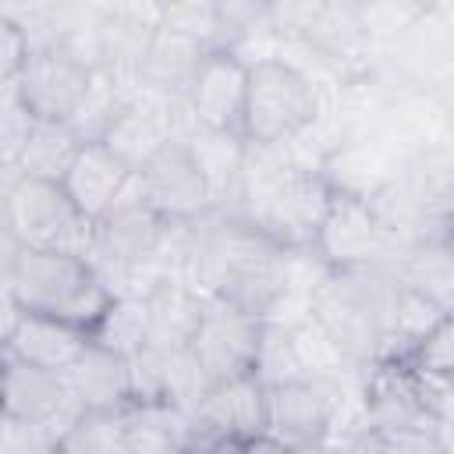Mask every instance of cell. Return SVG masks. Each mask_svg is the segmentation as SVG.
<instances>
[{
	"label": "cell",
	"instance_id": "6da1fadb",
	"mask_svg": "<svg viewBox=\"0 0 454 454\" xmlns=\"http://www.w3.org/2000/svg\"><path fill=\"white\" fill-rule=\"evenodd\" d=\"M277 149L248 145L241 184L234 195L238 216L270 234L284 252H312V241L323 227V216L333 202V188L319 167L291 163L273 156Z\"/></svg>",
	"mask_w": 454,
	"mask_h": 454
},
{
	"label": "cell",
	"instance_id": "7a4b0ae2",
	"mask_svg": "<svg viewBox=\"0 0 454 454\" xmlns=\"http://www.w3.org/2000/svg\"><path fill=\"white\" fill-rule=\"evenodd\" d=\"M4 291L14 309L64 319L85 333L96 330V323L106 316V309L117 298L85 255L39 252L18 245H7Z\"/></svg>",
	"mask_w": 454,
	"mask_h": 454
},
{
	"label": "cell",
	"instance_id": "3957f363",
	"mask_svg": "<svg viewBox=\"0 0 454 454\" xmlns=\"http://www.w3.org/2000/svg\"><path fill=\"white\" fill-rule=\"evenodd\" d=\"M394 298L390 270L362 273H326L316 294L309 298V316L330 333L344 358L372 362L387 330V312Z\"/></svg>",
	"mask_w": 454,
	"mask_h": 454
},
{
	"label": "cell",
	"instance_id": "277c9868",
	"mask_svg": "<svg viewBox=\"0 0 454 454\" xmlns=\"http://www.w3.org/2000/svg\"><path fill=\"white\" fill-rule=\"evenodd\" d=\"M96 223L82 216L64 184L11 174L4 184V241L39 252L89 255Z\"/></svg>",
	"mask_w": 454,
	"mask_h": 454
},
{
	"label": "cell",
	"instance_id": "5b68a950",
	"mask_svg": "<svg viewBox=\"0 0 454 454\" xmlns=\"http://www.w3.org/2000/svg\"><path fill=\"white\" fill-rule=\"evenodd\" d=\"M319 117L316 82L284 57L248 60V99H245V142L255 149H280L298 138Z\"/></svg>",
	"mask_w": 454,
	"mask_h": 454
},
{
	"label": "cell",
	"instance_id": "8992f818",
	"mask_svg": "<svg viewBox=\"0 0 454 454\" xmlns=\"http://www.w3.org/2000/svg\"><path fill=\"white\" fill-rule=\"evenodd\" d=\"M397 223L376 202L333 195L312 241V255L326 273L390 270L397 259Z\"/></svg>",
	"mask_w": 454,
	"mask_h": 454
},
{
	"label": "cell",
	"instance_id": "52a82bcc",
	"mask_svg": "<svg viewBox=\"0 0 454 454\" xmlns=\"http://www.w3.org/2000/svg\"><path fill=\"white\" fill-rule=\"evenodd\" d=\"M170 231L174 227H167L163 216L145 202L138 181H131V188L121 195V202L96 223L92 248L85 259L103 277V284L117 294L114 284H124L135 270L160 259Z\"/></svg>",
	"mask_w": 454,
	"mask_h": 454
},
{
	"label": "cell",
	"instance_id": "ba28073f",
	"mask_svg": "<svg viewBox=\"0 0 454 454\" xmlns=\"http://www.w3.org/2000/svg\"><path fill=\"white\" fill-rule=\"evenodd\" d=\"M145 202L163 216L167 227H192L216 209V192L195 160L188 138H170L138 174Z\"/></svg>",
	"mask_w": 454,
	"mask_h": 454
},
{
	"label": "cell",
	"instance_id": "9c48e42d",
	"mask_svg": "<svg viewBox=\"0 0 454 454\" xmlns=\"http://www.w3.org/2000/svg\"><path fill=\"white\" fill-rule=\"evenodd\" d=\"M262 330L266 319L245 312L241 305L206 294V312L202 323L188 344L195 365L202 369L206 383H223L245 372H255V358H259V344H262Z\"/></svg>",
	"mask_w": 454,
	"mask_h": 454
},
{
	"label": "cell",
	"instance_id": "30bf717a",
	"mask_svg": "<svg viewBox=\"0 0 454 454\" xmlns=\"http://www.w3.org/2000/svg\"><path fill=\"white\" fill-rule=\"evenodd\" d=\"M92 74L96 71L89 64H82L74 53L53 43V46L35 50L28 64L21 67V74L4 89L28 117L71 124V117L78 114L82 99L92 89Z\"/></svg>",
	"mask_w": 454,
	"mask_h": 454
},
{
	"label": "cell",
	"instance_id": "8fae6325",
	"mask_svg": "<svg viewBox=\"0 0 454 454\" xmlns=\"http://www.w3.org/2000/svg\"><path fill=\"white\" fill-rule=\"evenodd\" d=\"M245 99H248V60L238 50H209L188 92L192 124L202 131L245 138L241 135Z\"/></svg>",
	"mask_w": 454,
	"mask_h": 454
},
{
	"label": "cell",
	"instance_id": "7c38bea8",
	"mask_svg": "<svg viewBox=\"0 0 454 454\" xmlns=\"http://www.w3.org/2000/svg\"><path fill=\"white\" fill-rule=\"evenodd\" d=\"M266 390H270L266 433L273 440H280L287 450L319 447L337 429V408H333L326 380L301 376V380H287V383H277Z\"/></svg>",
	"mask_w": 454,
	"mask_h": 454
},
{
	"label": "cell",
	"instance_id": "4fadbf2b",
	"mask_svg": "<svg viewBox=\"0 0 454 454\" xmlns=\"http://www.w3.org/2000/svg\"><path fill=\"white\" fill-rule=\"evenodd\" d=\"M67 380L60 372L28 365L14 355H4V419L53 426L57 433L78 415Z\"/></svg>",
	"mask_w": 454,
	"mask_h": 454
},
{
	"label": "cell",
	"instance_id": "5bb4252c",
	"mask_svg": "<svg viewBox=\"0 0 454 454\" xmlns=\"http://www.w3.org/2000/svg\"><path fill=\"white\" fill-rule=\"evenodd\" d=\"M89 348V333L39 312H21L7 301V323H4V355H14L28 365L50 369V372H67L82 351Z\"/></svg>",
	"mask_w": 454,
	"mask_h": 454
},
{
	"label": "cell",
	"instance_id": "9a60e30c",
	"mask_svg": "<svg viewBox=\"0 0 454 454\" xmlns=\"http://www.w3.org/2000/svg\"><path fill=\"white\" fill-rule=\"evenodd\" d=\"M270 419V390L255 372L213 383L199 408H195V429L209 436H231V440H252L266 433Z\"/></svg>",
	"mask_w": 454,
	"mask_h": 454
},
{
	"label": "cell",
	"instance_id": "2e32d148",
	"mask_svg": "<svg viewBox=\"0 0 454 454\" xmlns=\"http://www.w3.org/2000/svg\"><path fill=\"white\" fill-rule=\"evenodd\" d=\"M362 419L380 433L433 426L411 365L397 362H369L362 380Z\"/></svg>",
	"mask_w": 454,
	"mask_h": 454
},
{
	"label": "cell",
	"instance_id": "e0dca14e",
	"mask_svg": "<svg viewBox=\"0 0 454 454\" xmlns=\"http://www.w3.org/2000/svg\"><path fill=\"white\" fill-rule=\"evenodd\" d=\"M67 390L82 411H114L124 415L135 404V380H131V358L92 344L82 351V358L64 372Z\"/></svg>",
	"mask_w": 454,
	"mask_h": 454
},
{
	"label": "cell",
	"instance_id": "ac0fdd59",
	"mask_svg": "<svg viewBox=\"0 0 454 454\" xmlns=\"http://www.w3.org/2000/svg\"><path fill=\"white\" fill-rule=\"evenodd\" d=\"M316 167L333 188V195H351L365 202H383L397 184V170L390 156L369 138L337 142Z\"/></svg>",
	"mask_w": 454,
	"mask_h": 454
},
{
	"label": "cell",
	"instance_id": "d6986e66",
	"mask_svg": "<svg viewBox=\"0 0 454 454\" xmlns=\"http://www.w3.org/2000/svg\"><path fill=\"white\" fill-rule=\"evenodd\" d=\"M131 181H135V170L121 156H114L103 142H85L60 184L71 195V202L82 209V216L99 223L121 202Z\"/></svg>",
	"mask_w": 454,
	"mask_h": 454
},
{
	"label": "cell",
	"instance_id": "ffe728a7",
	"mask_svg": "<svg viewBox=\"0 0 454 454\" xmlns=\"http://www.w3.org/2000/svg\"><path fill=\"white\" fill-rule=\"evenodd\" d=\"M142 298L149 312V348L184 351L202 323L206 291L192 287V280L181 277H153Z\"/></svg>",
	"mask_w": 454,
	"mask_h": 454
},
{
	"label": "cell",
	"instance_id": "44dd1931",
	"mask_svg": "<svg viewBox=\"0 0 454 454\" xmlns=\"http://www.w3.org/2000/svg\"><path fill=\"white\" fill-rule=\"evenodd\" d=\"M209 53L206 43L192 39V35H181V32H170V28H160L156 25V35L138 64V82L156 92L167 106L174 103H188V92H192V82H195V71L202 64V57Z\"/></svg>",
	"mask_w": 454,
	"mask_h": 454
},
{
	"label": "cell",
	"instance_id": "7402d4cb",
	"mask_svg": "<svg viewBox=\"0 0 454 454\" xmlns=\"http://www.w3.org/2000/svg\"><path fill=\"white\" fill-rule=\"evenodd\" d=\"M390 273L415 294L429 298L436 309L454 312V238L443 231L411 238L394 259Z\"/></svg>",
	"mask_w": 454,
	"mask_h": 454
},
{
	"label": "cell",
	"instance_id": "603a6c76",
	"mask_svg": "<svg viewBox=\"0 0 454 454\" xmlns=\"http://www.w3.org/2000/svg\"><path fill=\"white\" fill-rule=\"evenodd\" d=\"M170 138H181V135H174L170 106L128 99V103L117 110V117L110 121V128L103 131L99 142H103L114 156H121V160L138 174Z\"/></svg>",
	"mask_w": 454,
	"mask_h": 454
},
{
	"label": "cell",
	"instance_id": "cb8c5ba5",
	"mask_svg": "<svg viewBox=\"0 0 454 454\" xmlns=\"http://www.w3.org/2000/svg\"><path fill=\"white\" fill-rule=\"evenodd\" d=\"M82 135L64 124V121H28L25 138L11 160V174H25V177H39V181H64V174L71 170L74 156L82 153Z\"/></svg>",
	"mask_w": 454,
	"mask_h": 454
},
{
	"label": "cell",
	"instance_id": "d4e9b609",
	"mask_svg": "<svg viewBox=\"0 0 454 454\" xmlns=\"http://www.w3.org/2000/svg\"><path fill=\"white\" fill-rule=\"evenodd\" d=\"M53 454H128V419L114 411H78L60 429Z\"/></svg>",
	"mask_w": 454,
	"mask_h": 454
},
{
	"label": "cell",
	"instance_id": "484cf974",
	"mask_svg": "<svg viewBox=\"0 0 454 454\" xmlns=\"http://www.w3.org/2000/svg\"><path fill=\"white\" fill-rule=\"evenodd\" d=\"M92 344H103L124 358H135L138 351L149 348V312H145V298L142 294H117L114 305L106 309V316L96 323V330L89 333Z\"/></svg>",
	"mask_w": 454,
	"mask_h": 454
},
{
	"label": "cell",
	"instance_id": "4316f807",
	"mask_svg": "<svg viewBox=\"0 0 454 454\" xmlns=\"http://www.w3.org/2000/svg\"><path fill=\"white\" fill-rule=\"evenodd\" d=\"M255 376L266 387H277V383H287V380H301L305 376L301 358H298V348H294V330L287 323H280L277 316L266 319L259 358H255Z\"/></svg>",
	"mask_w": 454,
	"mask_h": 454
},
{
	"label": "cell",
	"instance_id": "83f0119b",
	"mask_svg": "<svg viewBox=\"0 0 454 454\" xmlns=\"http://www.w3.org/2000/svg\"><path fill=\"white\" fill-rule=\"evenodd\" d=\"M415 372H429V376H454V312L443 316L415 348L411 362Z\"/></svg>",
	"mask_w": 454,
	"mask_h": 454
},
{
	"label": "cell",
	"instance_id": "f1b7e54d",
	"mask_svg": "<svg viewBox=\"0 0 454 454\" xmlns=\"http://www.w3.org/2000/svg\"><path fill=\"white\" fill-rule=\"evenodd\" d=\"M57 436H60V433H57L53 426L4 419V433H0V454H53Z\"/></svg>",
	"mask_w": 454,
	"mask_h": 454
},
{
	"label": "cell",
	"instance_id": "f546056e",
	"mask_svg": "<svg viewBox=\"0 0 454 454\" xmlns=\"http://www.w3.org/2000/svg\"><path fill=\"white\" fill-rule=\"evenodd\" d=\"M28 57H32L28 32L18 21L0 18V78H4V85H11L21 74V67L28 64Z\"/></svg>",
	"mask_w": 454,
	"mask_h": 454
},
{
	"label": "cell",
	"instance_id": "4dcf8cb0",
	"mask_svg": "<svg viewBox=\"0 0 454 454\" xmlns=\"http://www.w3.org/2000/svg\"><path fill=\"white\" fill-rule=\"evenodd\" d=\"M326 447L333 454H383V436L358 415L351 426L340 429V436H330Z\"/></svg>",
	"mask_w": 454,
	"mask_h": 454
},
{
	"label": "cell",
	"instance_id": "1f68e13d",
	"mask_svg": "<svg viewBox=\"0 0 454 454\" xmlns=\"http://www.w3.org/2000/svg\"><path fill=\"white\" fill-rule=\"evenodd\" d=\"M380 436H383V454H443L436 440V426H415V429H397Z\"/></svg>",
	"mask_w": 454,
	"mask_h": 454
},
{
	"label": "cell",
	"instance_id": "d6a6232c",
	"mask_svg": "<svg viewBox=\"0 0 454 454\" xmlns=\"http://www.w3.org/2000/svg\"><path fill=\"white\" fill-rule=\"evenodd\" d=\"M184 454H241V440H231V436H209V433H199L192 436V443L184 447Z\"/></svg>",
	"mask_w": 454,
	"mask_h": 454
},
{
	"label": "cell",
	"instance_id": "836d02e7",
	"mask_svg": "<svg viewBox=\"0 0 454 454\" xmlns=\"http://www.w3.org/2000/svg\"><path fill=\"white\" fill-rule=\"evenodd\" d=\"M241 454H291L280 440H273L270 433H262V436H252V440H245L241 443Z\"/></svg>",
	"mask_w": 454,
	"mask_h": 454
},
{
	"label": "cell",
	"instance_id": "e575fe53",
	"mask_svg": "<svg viewBox=\"0 0 454 454\" xmlns=\"http://www.w3.org/2000/svg\"><path fill=\"white\" fill-rule=\"evenodd\" d=\"M291 454H333L326 443H319V447H298V450H291Z\"/></svg>",
	"mask_w": 454,
	"mask_h": 454
}]
</instances>
